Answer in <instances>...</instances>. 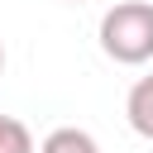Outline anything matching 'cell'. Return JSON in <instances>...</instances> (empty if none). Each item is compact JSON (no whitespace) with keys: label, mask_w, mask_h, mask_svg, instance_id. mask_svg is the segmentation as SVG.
<instances>
[{"label":"cell","mask_w":153,"mask_h":153,"mask_svg":"<svg viewBox=\"0 0 153 153\" xmlns=\"http://www.w3.org/2000/svg\"><path fill=\"white\" fill-rule=\"evenodd\" d=\"M67 5H86V0H67Z\"/></svg>","instance_id":"obj_6"},{"label":"cell","mask_w":153,"mask_h":153,"mask_svg":"<svg viewBox=\"0 0 153 153\" xmlns=\"http://www.w3.org/2000/svg\"><path fill=\"white\" fill-rule=\"evenodd\" d=\"M100 53L120 67L153 62V0H120L100 14Z\"/></svg>","instance_id":"obj_1"},{"label":"cell","mask_w":153,"mask_h":153,"mask_svg":"<svg viewBox=\"0 0 153 153\" xmlns=\"http://www.w3.org/2000/svg\"><path fill=\"white\" fill-rule=\"evenodd\" d=\"M38 153H100V143H96L86 129H76V124H62V129H53V134L38 143Z\"/></svg>","instance_id":"obj_3"},{"label":"cell","mask_w":153,"mask_h":153,"mask_svg":"<svg viewBox=\"0 0 153 153\" xmlns=\"http://www.w3.org/2000/svg\"><path fill=\"white\" fill-rule=\"evenodd\" d=\"M124 120H129V129H134L139 139H148V143H153V72H148V76H139V81L129 86Z\"/></svg>","instance_id":"obj_2"},{"label":"cell","mask_w":153,"mask_h":153,"mask_svg":"<svg viewBox=\"0 0 153 153\" xmlns=\"http://www.w3.org/2000/svg\"><path fill=\"white\" fill-rule=\"evenodd\" d=\"M0 76H5V43H0Z\"/></svg>","instance_id":"obj_5"},{"label":"cell","mask_w":153,"mask_h":153,"mask_svg":"<svg viewBox=\"0 0 153 153\" xmlns=\"http://www.w3.org/2000/svg\"><path fill=\"white\" fill-rule=\"evenodd\" d=\"M0 153H38V148H33V134H29L24 120L0 115Z\"/></svg>","instance_id":"obj_4"}]
</instances>
